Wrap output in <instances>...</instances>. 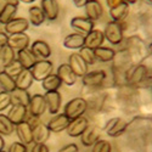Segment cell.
Listing matches in <instances>:
<instances>
[{"label": "cell", "instance_id": "obj_34", "mask_svg": "<svg viewBox=\"0 0 152 152\" xmlns=\"http://www.w3.org/2000/svg\"><path fill=\"white\" fill-rule=\"evenodd\" d=\"M31 96L28 90H20V89H16L15 91L11 93V101H12V105H23V106H28L29 104V100H31Z\"/></svg>", "mask_w": 152, "mask_h": 152}, {"label": "cell", "instance_id": "obj_22", "mask_svg": "<svg viewBox=\"0 0 152 152\" xmlns=\"http://www.w3.org/2000/svg\"><path fill=\"white\" fill-rule=\"evenodd\" d=\"M84 37H85L84 46H86L88 49H91V50H95L96 48L102 46V43L105 40L104 32H101L99 29H93L90 33H88Z\"/></svg>", "mask_w": 152, "mask_h": 152}, {"label": "cell", "instance_id": "obj_42", "mask_svg": "<svg viewBox=\"0 0 152 152\" xmlns=\"http://www.w3.org/2000/svg\"><path fill=\"white\" fill-rule=\"evenodd\" d=\"M57 152H79V148L77 144H68V145H65L62 148H60Z\"/></svg>", "mask_w": 152, "mask_h": 152}, {"label": "cell", "instance_id": "obj_24", "mask_svg": "<svg viewBox=\"0 0 152 152\" xmlns=\"http://www.w3.org/2000/svg\"><path fill=\"white\" fill-rule=\"evenodd\" d=\"M58 78L61 79L62 83H65L66 85L71 86L77 82V75L74 74V72L72 71V68L69 67L68 63H62L57 68V73Z\"/></svg>", "mask_w": 152, "mask_h": 152}, {"label": "cell", "instance_id": "obj_47", "mask_svg": "<svg viewBox=\"0 0 152 152\" xmlns=\"http://www.w3.org/2000/svg\"><path fill=\"white\" fill-rule=\"evenodd\" d=\"M5 4H10V5H15V6H18L20 4V0H4Z\"/></svg>", "mask_w": 152, "mask_h": 152}, {"label": "cell", "instance_id": "obj_39", "mask_svg": "<svg viewBox=\"0 0 152 152\" xmlns=\"http://www.w3.org/2000/svg\"><path fill=\"white\" fill-rule=\"evenodd\" d=\"M12 105L11 101V94L6 91H0V113L7 110Z\"/></svg>", "mask_w": 152, "mask_h": 152}, {"label": "cell", "instance_id": "obj_29", "mask_svg": "<svg viewBox=\"0 0 152 152\" xmlns=\"http://www.w3.org/2000/svg\"><path fill=\"white\" fill-rule=\"evenodd\" d=\"M28 15H29V23L34 27H39L46 20L40 6H35V5L31 6L28 10Z\"/></svg>", "mask_w": 152, "mask_h": 152}, {"label": "cell", "instance_id": "obj_20", "mask_svg": "<svg viewBox=\"0 0 152 152\" xmlns=\"http://www.w3.org/2000/svg\"><path fill=\"white\" fill-rule=\"evenodd\" d=\"M84 10H85V15H86V18L91 20L93 22L94 21H97L101 18L104 14V9H102V5L99 0H89L85 6H84Z\"/></svg>", "mask_w": 152, "mask_h": 152}, {"label": "cell", "instance_id": "obj_13", "mask_svg": "<svg viewBox=\"0 0 152 152\" xmlns=\"http://www.w3.org/2000/svg\"><path fill=\"white\" fill-rule=\"evenodd\" d=\"M105 79H106V72L104 69H96V71L88 72L82 77L83 84L85 86H93V88L102 85Z\"/></svg>", "mask_w": 152, "mask_h": 152}, {"label": "cell", "instance_id": "obj_35", "mask_svg": "<svg viewBox=\"0 0 152 152\" xmlns=\"http://www.w3.org/2000/svg\"><path fill=\"white\" fill-rule=\"evenodd\" d=\"M15 124L4 113H0V135H11L15 130Z\"/></svg>", "mask_w": 152, "mask_h": 152}, {"label": "cell", "instance_id": "obj_12", "mask_svg": "<svg viewBox=\"0 0 152 152\" xmlns=\"http://www.w3.org/2000/svg\"><path fill=\"white\" fill-rule=\"evenodd\" d=\"M69 122H71V119L65 113H57V115H55L49 121V123L46 125L51 133H61L68 128Z\"/></svg>", "mask_w": 152, "mask_h": 152}, {"label": "cell", "instance_id": "obj_6", "mask_svg": "<svg viewBox=\"0 0 152 152\" xmlns=\"http://www.w3.org/2000/svg\"><path fill=\"white\" fill-rule=\"evenodd\" d=\"M27 108H28V115H31L33 117L39 118L40 116H43L44 112L46 111V102H45L44 95H42V94L32 95Z\"/></svg>", "mask_w": 152, "mask_h": 152}, {"label": "cell", "instance_id": "obj_37", "mask_svg": "<svg viewBox=\"0 0 152 152\" xmlns=\"http://www.w3.org/2000/svg\"><path fill=\"white\" fill-rule=\"evenodd\" d=\"M23 69V67L21 66V63L18 62V60L16 58V60H14V61H12L11 63H9V65L7 66H5L4 67V71L6 72V73H9L10 75H11V77H16V75L21 72Z\"/></svg>", "mask_w": 152, "mask_h": 152}, {"label": "cell", "instance_id": "obj_23", "mask_svg": "<svg viewBox=\"0 0 152 152\" xmlns=\"http://www.w3.org/2000/svg\"><path fill=\"white\" fill-rule=\"evenodd\" d=\"M15 82H16V88L20 90H28L32 86L34 78L33 74L31 72V69H26L23 68L16 77H15Z\"/></svg>", "mask_w": 152, "mask_h": 152}, {"label": "cell", "instance_id": "obj_40", "mask_svg": "<svg viewBox=\"0 0 152 152\" xmlns=\"http://www.w3.org/2000/svg\"><path fill=\"white\" fill-rule=\"evenodd\" d=\"M91 152H111V144L107 140H97L93 145Z\"/></svg>", "mask_w": 152, "mask_h": 152}, {"label": "cell", "instance_id": "obj_17", "mask_svg": "<svg viewBox=\"0 0 152 152\" xmlns=\"http://www.w3.org/2000/svg\"><path fill=\"white\" fill-rule=\"evenodd\" d=\"M45 102H46V108L51 115H57L60 108H61V102H62V96L58 91H46L45 95Z\"/></svg>", "mask_w": 152, "mask_h": 152}, {"label": "cell", "instance_id": "obj_46", "mask_svg": "<svg viewBox=\"0 0 152 152\" xmlns=\"http://www.w3.org/2000/svg\"><path fill=\"white\" fill-rule=\"evenodd\" d=\"M72 1L74 3V5L77 6V7H84L85 4L89 1V0H72Z\"/></svg>", "mask_w": 152, "mask_h": 152}, {"label": "cell", "instance_id": "obj_3", "mask_svg": "<svg viewBox=\"0 0 152 152\" xmlns=\"http://www.w3.org/2000/svg\"><path fill=\"white\" fill-rule=\"evenodd\" d=\"M104 35L105 39H107V42L111 43L112 45H119L124 39L123 26L121 24V22L110 21L105 27Z\"/></svg>", "mask_w": 152, "mask_h": 152}, {"label": "cell", "instance_id": "obj_27", "mask_svg": "<svg viewBox=\"0 0 152 152\" xmlns=\"http://www.w3.org/2000/svg\"><path fill=\"white\" fill-rule=\"evenodd\" d=\"M100 135H101V129L97 128V126H94V128H88L86 132L80 136V141L84 146L89 147L93 146L97 140H100Z\"/></svg>", "mask_w": 152, "mask_h": 152}, {"label": "cell", "instance_id": "obj_19", "mask_svg": "<svg viewBox=\"0 0 152 152\" xmlns=\"http://www.w3.org/2000/svg\"><path fill=\"white\" fill-rule=\"evenodd\" d=\"M40 7L45 15V18L49 21H55L58 17L60 7L57 0H42Z\"/></svg>", "mask_w": 152, "mask_h": 152}, {"label": "cell", "instance_id": "obj_49", "mask_svg": "<svg viewBox=\"0 0 152 152\" xmlns=\"http://www.w3.org/2000/svg\"><path fill=\"white\" fill-rule=\"evenodd\" d=\"M123 1H124V3H126V4H129V5H130V4H135V3L137 1V0H123Z\"/></svg>", "mask_w": 152, "mask_h": 152}, {"label": "cell", "instance_id": "obj_32", "mask_svg": "<svg viewBox=\"0 0 152 152\" xmlns=\"http://www.w3.org/2000/svg\"><path fill=\"white\" fill-rule=\"evenodd\" d=\"M61 84L62 82L58 78V75L54 73H51L44 80H42V86L45 91H58V89L61 88Z\"/></svg>", "mask_w": 152, "mask_h": 152}, {"label": "cell", "instance_id": "obj_50", "mask_svg": "<svg viewBox=\"0 0 152 152\" xmlns=\"http://www.w3.org/2000/svg\"><path fill=\"white\" fill-rule=\"evenodd\" d=\"M21 3H24V4H31V3H34L35 0H20Z\"/></svg>", "mask_w": 152, "mask_h": 152}, {"label": "cell", "instance_id": "obj_30", "mask_svg": "<svg viewBox=\"0 0 152 152\" xmlns=\"http://www.w3.org/2000/svg\"><path fill=\"white\" fill-rule=\"evenodd\" d=\"M0 88H1L3 91L10 93V94L17 89L15 78L11 77V75L9 73H6L5 71H0Z\"/></svg>", "mask_w": 152, "mask_h": 152}, {"label": "cell", "instance_id": "obj_21", "mask_svg": "<svg viewBox=\"0 0 152 152\" xmlns=\"http://www.w3.org/2000/svg\"><path fill=\"white\" fill-rule=\"evenodd\" d=\"M31 51L38 60H48L51 55V48L44 40H35L31 45Z\"/></svg>", "mask_w": 152, "mask_h": 152}, {"label": "cell", "instance_id": "obj_5", "mask_svg": "<svg viewBox=\"0 0 152 152\" xmlns=\"http://www.w3.org/2000/svg\"><path fill=\"white\" fill-rule=\"evenodd\" d=\"M53 71H54V65L49 60H38L34 63V66L31 68L34 80L38 82L44 80L48 75L53 73Z\"/></svg>", "mask_w": 152, "mask_h": 152}, {"label": "cell", "instance_id": "obj_7", "mask_svg": "<svg viewBox=\"0 0 152 152\" xmlns=\"http://www.w3.org/2000/svg\"><path fill=\"white\" fill-rule=\"evenodd\" d=\"M128 122L124 121L121 117H115V118H111L105 126V132L108 136L111 137H117L121 136L125 130L128 128Z\"/></svg>", "mask_w": 152, "mask_h": 152}, {"label": "cell", "instance_id": "obj_41", "mask_svg": "<svg viewBox=\"0 0 152 152\" xmlns=\"http://www.w3.org/2000/svg\"><path fill=\"white\" fill-rule=\"evenodd\" d=\"M9 152H27V145H24L21 141H16L10 146Z\"/></svg>", "mask_w": 152, "mask_h": 152}, {"label": "cell", "instance_id": "obj_31", "mask_svg": "<svg viewBox=\"0 0 152 152\" xmlns=\"http://www.w3.org/2000/svg\"><path fill=\"white\" fill-rule=\"evenodd\" d=\"M94 55H95V58L100 62H111L116 56V51L111 48L100 46L94 50Z\"/></svg>", "mask_w": 152, "mask_h": 152}, {"label": "cell", "instance_id": "obj_16", "mask_svg": "<svg viewBox=\"0 0 152 152\" xmlns=\"http://www.w3.org/2000/svg\"><path fill=\"white\" fill-rule=\"evenodd\" d=\"M15 130H16L17 137L20 139L21 142H23L24 145L33 144V130H32V125L27 121L18 123L15 126Z\"/></svg>", "mask_w": 152, "mask_h": 152}, {"label": "cell", "instance_id": "obj_43", "mask_svg": "<svg viewBox=\"0 0 152 152\" xmlns=\"http://www.w3.org/2000/svg\"><path fill=\"white\" fill-rule=\"evenodd\" d=\"M31 152H50L46 144H34Z\"/></svg>", "mask_w": 152, "mask_h": 152}, {"label": "cell", "instance_id": "obj_36", "mask_svg": "<svg viewBox=\"0 0 152 152\" xmlns=\"http://www.w3.org/2000/svg\"><path fill=\"white\" fill-rule=\"evenodd\" d=\"M14 60H16V53L15 50L10 48L9 45H5L1 50H0V61L3 63V67L7 66Z\"/></svg>", "mask_w": 152, "mask_h": 152}, {"label": "cell", "instance_id": "obj_14", "mask_svg": "<svg viewBox=\"0 0 152 152\" xmlns=\"http://www.w3.org/2000/svg\"><path fill=\"white\" fill-rule=\"evenodd\" d=\"M6 116L15 125H17L18 123L24 122L28 117V108L27 106H23V105H17V104L11 105Z\"/></svg>", "mask_w": 152, "mask_h": 152}, {"label": "cell", "instance_id": "obj_15", "mask_svg": "<svg viewBox=\"0 0 152 152\" xmlns=\"http://www.w3.org/2000/svg\"><path fill=\"white\" fill-rule=\"evenodd\" d=\"M31 44V38L26 33H17V34H11L7 38V45L12 48L14 50H22L29 48Z\"/></svg>", "mask_w": 152, "mask_h": 152}, {"label": "cell", "instance_id": "obj_2", "mask_svg": "<svg viewBox=\"0 0 152 152\" xmlns=\"http://www.w3.org/2000/svg\"><path fill=\"white\" fill-rule=\"evenodd\" d=\"M88 110V101L83 97H74L69 100L65 106V115L69 119L82 117Z\"/></svg>", "mask_w": 152, "mask_h": 152}, {"label": "cell", "instance_id": "obj_52", "mask_svg": "<svg viewBox=\"0 0 152 152\" xmlns=\"http://www.w3.org/2000/svg\"><path fill=\"white\" fill-rule=\"evenodd\" d=\"M144 3H146V4H148V5H152V0H142Z\"/></svg>", "mask_w": 152, "mask_h": 152}, {"label": "cell", "instance_id": "obj_1", "mask_svg": "<svg viewBox=\"0 0 152 152\" xmlns=\"http://www.w3.org/2000/svg\"><path fill=\"white\" fill-rule=\"evenodd\" d=\"M125 51L130 56L132 61L135 63H140L148 55V49L141 38L136 35L129 37L125 42Z\"/></svg>", "mask_w": 152, "mask_h": 152}, {"label": "cell", "instance_id": "obj_11", "mask_svg": "<svg viewBox=\"0 0 152 152\" xmlns=\"http://www.w3.org/2000/svg\"><path fill=\"white\" fill-rule=\"evenodd\" d=\"M33 130V142L34 144H46V141L50 137V129L48 128V125L40 121H38L35 124L32 125Z\"/></svg>", "mask_w": 152, "mask_h": 152}, {"label": "cell", "instance_id": "obj_18", "mask_svg": "<svg viewBox=\"0 0 152 152\" xmlns=\"http://www.w3.org/2000/svg\"><path fill=\"white\" fill-rule=\"evenodd\" d=\"M71 27L79 34H88L94 29V22L86 17H73L71 20Z\"/></svg>", "mask_w": 152, "mask_h": 152}, {"label": "cell", "instance_id": "obj_45", "mask_svg": "<svg viewBox=\"0 0 152 152\" xmlns=\"http://www.w3.org/2000/svg\"><path fill=\"white\" fill-rule=\"evenodd\" d=\"M122 3H123V0H106V4H107V6H108L110 9L116 7V6H118L119 4H122Z\"/></svg>", "mask_w": 152, "mask_h": 152}, {"label": "cell", "instance_id": "obj_28", "mask_svg": "<svg viewBox=\"0 0 152 152\" xmlns=\"http://www.w3.org/2000/svg\"><path fill=\"white\" fill-rule=\"evenodd\" d=\"M129 11H130L129 4H126V3L123 1L118 6L113 7V9H110V16H111L112 21L121 22L122 20H124L126 16L129 15Z\"/></svg>", "mask_w": 152, "mask_h": 152}, {"label": "cell", "instance_id": "obj_51", "mask_svg": "<svg viewBox=\"0 0 152 152\" xmlns=\"http://www.w3.org/2000/svg\"><path fill=\"white\" fill-rule=\"evenodd\" d=\"M147 49H148V54L152 56V43H151V44L147 46Z\"/></svg>", "mask_w": 152, "mask_h": 152}, {"label": "cell", "instance_id": "obj_26", "mask_svg": "<svg viewBox=\"0 0 152 152\" xmlns=\"http://www.w3.org/2000/svg\"><path fill=\"white\" fill-rule=\"evenodd\" d=\"M84 42H85V37L83 34L79 33H72L68 34L65 40H63V45L66 49H71V50H75V49H80L84 46Z\"/></svg>", "mask_w": 152, "mask_h": 152}, {"label": "cell", "instance_id": "obj_25", "mask_svg": "<svg viewBox=\"0 0 152 152\" xmlns=\"http://www.w3.org/2000/svg\"><path fill=\"white\" fill-rule=\"evenodd\" d=\"M16 58L21 63V66L26 69H31L34 66V63L38 61V58L34 56V54L31 51L29 48L18 50L17 54H16Z\"/></svg>", "mask_w": 152, "mask_h": 152}, {"label": "cell", "instance_id": "obj_38", "mask_svg": "<svg viewBox=\"0 0 152 152\" xmlns=\"http://www.w3.org/2000/svg\"><path fill=\"white\" fill-rule=\"evenodd\" d=\"M79 55L83 57V60L88 63V65H94V63L96 62V58H95V55H94V50L88 49L86 46L80 48Z\"/></svg>", "mask_w": 152, "mask_h": 152}, {"label": "cell", "instance_id": "obj_9", "mask_svg": "<svg viewBox=\"0 0 152 152\" xmlns=\"http://www.w3.org/2000/svg\"><path fill=\"white\" fill-rule=\"evenodd\" d=\"M29 28V21L23 17H15L9 23L4 26V32L7 35L17 34V33H26V31Z\"/></svg>", "mask_w": 152, "mask_h": 152}, {"label": "cell", "instance_id": "obj_4", "mask_svg": "<svg viewBox=\"0 0 152 152\" xmlns=\"http://www.w3.org/2000/svg\"><path fill=\"white\" fill-rule=\"evenodd\" d=\"M148 77L147 67L142 63L133 65L129 71L126 72V84L128 85H139L145 82Z\"/></svg>", "mask_w": 152, "mask_h": 152}, {"label": "cell", "instance_id": "obj_44", "mask_svg": "<svg viewBox=\"0 0 152 152\" xmlns=\"http://www.w3.org/2000/svg\"><path fill=\"white\" fill-rule=\"evenodd\" d=\"M7 38H9V35L5 32H0V50L5 45H7Z\"/></svg>", "mask_w": 152, "mask_h": 152}, {"label": "cell", "instance_id": "obj_33", "mask_svg": "<svg viewBox=\"0 0 152 152\" xmlns=\"http://www.w3.org/2000/svg\"><path fill=\"white\" fill-rule=\"evenodd\" d=\"M17 7L15 5H10V4H5L3 6V9L0 10V24H5L9 23L11 20H14L16 14H17Z\"/></svg>", "mask_w": 152, "mask_h": 152}, {"label": "cell", "instance_id": "obj_8", "mask_svg": "<svg viewBox=\"0 0 152 152\" xmlns=\"http://www.w3.org/2000/svg\"><path fill=\"white\" fill-rule=\"evenodd\" d=\"M89 128V121L85 117H78V118H74V119H71L69 122V125L68 128L66 129L68 136L71 137H78V136H82L86 129Z\"/></svg>", "mask_w": 152, "mask_h": 152}, {"label": "cell", "instance_id": "obj_48", "mask_svg": "<svg viewBox=\"0 0 152 152\" xmlns=\"http://www.w3.org/2000/svg\"><path fill=\"white\" fill-rule=\"evenodd\" d=\"M5 147V141H4V137L3 135H0V151H3Z\"/></svg>", "mask_w": 152, "mask_h": 152}, {"label": "cell", "instance_id": "obj_53", "mask_svg": "<svg viewBox=\"0 0 152 152\" xmlns=\"http://www.w3.org/2000/svg\"><path fill=\"white\" fill-rule=\"evenodd\" d=\"M0 152H5V151H4V150H3V151H0Z\"/></svg>", "mask_w": 152, "mask_h": 152}, {"label": "cell", "instance_id": "obj_10", "mask_svg": "<svg viewBox=\"0 0 152 152\" xmlns=\"http://www.w3.org/2000/svg\"><path fill=\"white\" fill-rule=\"evenodd\" d=\"M68 65L72 68V71L74 72V74L77 77H83L84 74H86L88 72V63L83 60V57L79 55V53H73L69 55L68 57Z\"/></svg>", "mask_w": 152, "mask_h": 152}]
</instances>
